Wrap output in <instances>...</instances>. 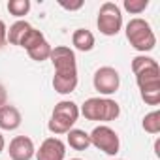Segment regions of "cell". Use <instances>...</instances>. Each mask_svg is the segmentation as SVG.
Returning a JSON list of instances; mask_svg holds the SVG:
<instances>
[{
	"mask_svg": "<svg viewBox=\"0 0 160 160\" xmlns=\"http://www.w3.org/2000/svg\"><path fill=\"white\" fill-rule=\"evenodd\" d=\"M58 4H60L64 10L75 12V10H81V8H83V0H75V2H66V0H58Z\"/></svg>",
	"mask_w": 160,
	"mask_h": 160,
	"instance_id": "7402d4cb",
	"label": "cell"
},
{
	"mask_svg": "<svg viewBox=\"0 0 160 160\" xmlns=\"http://www.w3.org/2000/svg\"><path fill=\"white\" fill-rule=\"evenodd\" d=\"M8 152H10L12 160H30L36 154V149H34V143L28 136H15L10 141Z\"/></svg>",
	"mask_w": 160,
	"mask_h": 160,
	"instance_id": "30bf717a",
	"label": "cell"
},
{
	"mask_svg": "<svg viewBox=\"0 0 160 160\" xmlns=\"http://www.w3.org/2000/svg\"><path fill=\"white\" fill-rule=\"evenodd\" d=\"M68 145L73 151H87L91 147V138L85 130H79V128H72L68 132Z\"/></svg>",
	"mask_w": 160,
	"mask_h": 160,
	"instance_id": "5bb4252c",
	"label": "cell"
},
{
	"mask_svg": "<svg viewBox=\"0 0 160 160\" xmlns=\"http://www.w3.org/2000/svg\"><path fill=\"white\" fill-rule=\"evenodd\" d=\"M66 145L58 138H47L36 151V160H64Z\"/></svg>",
	"mask_w": 160,
	"mask_h": 160,
	"instance_id": "9c48e42d",
	"label": "cell"
},
{
	"mask_svg": "<svg viewBox=\"0 0 160 160\" xmlns=\"http://www.w3.org/2000/svg\"><path fill=\"white\" fill-rule=\"evenodd\" d=\"M126 40L130 42V45L136 51H141V53L152 51L154 45H156V36H154L151 25L141 17H134V19L128 21V25H126Z\"/></svg>",
	"mask_w": 160,
	"mask_h": 160,
	"instance_id": "3957f363",
	"label": "cell"
},
{
	"mask_svg": "<svg viewBox=\"0 0 160 160\" xmlns=\"http://www.w3.org/2000/svg\"><path fill=\"white\" fill-rule=\"evenodd\" d=\"M122 6H124L126 12H130V13H134V15H139L141 12L147 10L149 0H124Z\"/></svg>",
	"mask_w": 160,
	"mask_h": 160,
	"instance_id": "ffe728a7",
	"label": "cell"
},
{
	"mask_svg": "<svg viewBox=\"0 0 160 160\" xmlns=\"http://www.w3.org/2000/svg\"><path fill=\"white\" fill-rule=\"evenodd\" d=\"M92 85L94 89L104 94V96H109L113 92L119 91V85H121V75L115 68L111 66H102L94 72V77H92Z\"/></svg>",
	"mask_w": 160,
	"mask_h": 160,
	"instance_id": "52a82bcc",
	"label": "cell"
},
{
	"mask_svg": "<svg viewBox=\"0 0 160 160\" xmlns=\"http://www.w3.org/2000/svg\"><path fill=\"white\" fill-rule=\"evenodd\" d=\"M139 94L147 106H158L160 104V91H147V92H139Z\"/></svg>",
	"mask_w": 160,
	"mask_h": 160,
	"instance_id": "44dd1931",
	"label": "cell"
},
{
	"mask_svg": "<svg viewBox=\"0 0 160 160\" xmlns=\"http://www.w3.org/2000/svg\"><path fill=\"white\" fill-rule=\"evenodd\" d=\"M87 121H100V122H109V121H115L119 115H121V108L115 100L111 98H100V96H94V98H89L85 100V104L79 109Z\"/></svg>",
	"mask_w": 160,
	"mask_h": 160,
	"instance_id": "7a4b0ae2",
	"label": "cell"
},
{
	"mask_svg": "<svg viewBox=\"0 0 160 160\" xmlns=\"http://www.w3.org/2000/svg\"><path fill=\"white\" fill-rule=\"evenodd\" d=\"M42 42H45V36L42 34V30H36L34 27H30V28L27 30V34L23 36V40H21L19 47H23V49L30 51V49H34L36 45H40Z\"/></svg>",
	"mask_w": 160,
	"mask_h": 160,
	"instance_id": "2e32d148",
	"label": "cell"
},
{
	"mask_svg": "<svg viewBox=\"0 0 160 160\" xmlns=\"http://www.w3.org/2000/svg\"><path fill=\"white\" fill-rule=\"evenodd\" d=\"M21 113L15 106H2L0 108V128L2 130H17L21 126Z\"/></svg>",
	"mask_w": 160,
	"mask_h": 160,
	"instance_id": "8fae6325",
	"label": "cell"
},
{
	"mask_svg": "<svg viewBox=\"0 0 160 160\" xmlns=\"http://www.w3.org/2000/svg\"><path fill=\"white\" fill-rule=\"evenodd\" d=\"M141 126H143V130L149 132V134H158V132H160V111L154 109V111L147 113V115L143 117Z\"/></svg>",
	"mask_w": 160,
	"mask_h": 160,
	"instance_id": "e0dca14e",
	"label": "cell"
},
{
	"mask_svg": "<svg viewBox=\"0 0 160 160\" xmlns=\"http://www.w3.org/2000/svg\"><path fill=\"white\" fill-rule=\"evenodd\" d=\"M77 119H79L77 104L72 102V100H62L53 108L47 128L53 134H68L73 128V124L77 122Z\"/></svg>",
	"mask_w": 160,
	"mask_h": 160,
	"instance_id": "277c9868",
	"label": "cell"
},
{
	"mask_svg": "<svg viewBox=\"0 0 160 160\" xmlns=\"http://www.w3.org/2000/svg\"><path fill=\"white\" fill-rule=\"evenodd\" d=\"M132 72L136 75V83L139 87V92L160 91V66L154 58L138 55L132 60Z\"/></svg>",
	"mask_w": 160,
	"mask_h": 160,
	"instance_id": "6da1fadb",
	"label": "cell"
},
{
	"mask_svg": "<svg viewBox=\"0 0 160 160\" xmlns=\"http://www.w3.org/2000/svg\"><path fill=\"white\" fill-rule=\"evenodd\" d=\"M53 66H55V73L57 75H68V73H77V60H75V53L66 47V45H57L51 49L49 55Z\"/></svg>",
	"mask_w": 160,
	"mask_h": 160,
	"instance_id": "ba28073f",
	"label": "cell"
},
{
	"mask_svg": "<svg viewBox=\"0 0 160 160\" xmlns=\"http://www.w3.org/2000/svg\"><path fill=\"white\" fill-rule=\"evenodd\" d=\"M72 43L77 51H91L94 47V34L87 28H77L72 34Z\"/></svg>",
	"mask_w": 160,
	"mask_h": 160,
	"instance_id": "4fadbf2b",
	"label": "cell"
},
{
	"mask_svg": "<svg viewBox=\"0 0 160 160\" xmlns=\"http://www.w3.org/2000/svg\"><path fill=\"white\" fill-rule=\"evenodd\" d=\"M51 45H49V42L45 40V42H42L40 45H36L34 49H30V51H27L28 53V57L32 58V60H36V62H43V60H47L49 58V55H51Z\"/></svg>",
	"mask_w": 160,
	"mask_h": 160,
	"instance_id": "ac0fdd59",
	"label": "cell"
},
{
	"mask_svg": "<svg viewBox=\"0 0 160 160\" xmlns=\"http://www.w3.org/2000/svg\"><path fill=\"white\" fill-rule=\"evenodd\" d=\"M91 145H94L98 151L109 154V156H115L121 149V141H119V136L113 128H109L108 124H100L96 126L91 134Z\"/></svg>",
	"mask_w": 160,
	"mask_h": 160,
	"instance_id": "8992f818",
	"label": "cell"
},
{
	"mask_svg": "<svg viewBox=\"0 0 160 160\" xmlns=\"http://www.w3.org/2000/svg\"><path fill=\"white\" fill-rule=\"evenodd\" d=\"M96 25H98V30L104 36H117L119 30L122 28V13H121V8L115 2H104L100 6Z\"/></svg>",
	"mask_w": 160,
	"mask_h": 160,
	"instance_id": "5b68a950",
	"label": "cell"
},
{
	"mask_svg": "<svg viewBox=\"0 0 160 160\" xmlns=\"http://www.w3.org/2000/svg\"><path fill=\"white\" fill-rule=\"evenodd\" d=\"M6 36H8V28H6V23L0 19V47H2L8 40H6Z\"/></svg>",
	"mask_w": 160,
	"mask_h": 160,
	"instance_id": "603a6c76",
	"label": "cell"
},
{
	"mask_svg": "<svg viewBox=\"0 0 160 160\" xmlns=\"http://www.w3.org/2000/svg\"><path fill=\"white\" fill-rule=\"evenodd\" d=\"M30 27H32V25L27 23V21H17V23H13V25L10 27V30H8L6 40H8L12 45H19L21 40H23V36L27 34V30H28Z\"/></svg>",
	"mask_w": 160,
	"mask_h": 160,
	"instance_id": "9a60e30c",
	"label": "cell"
},
{
	"mask_svg": "<svg viewBox=\"0 0 160 160\" xmlns=\"http://www.w3.org/2000/svg\"><path fill=\"white\" fill-rule=\"evenodd\" d=\"M77 73H68V75H53V89L58 94H70L77 87Z\"/></svg>",
	"mask_w": 160,
	"mask_h": 160,
	"instance_id": "7c38bea8",
	"label": "cell"
},
{
	"mask_svg": "<svg viewBox=\"0 0 160 160\" xmlns=\"http://www.w3.org/2000/svg\"><path fill=\"white\" fill-rule=\"evenodd\" d=\"M4 145H6V141H4V136H2V134H0V152H2V151H4Z\"/></svg>",
	"mask_w": 160,
	"mask_h": 160,
	"instance_id": "d4e9b609",
	"label": "cell"
},
{
	"mask_svg": "<svg viewBox=\"0 0 160 160\" xmlns=\"http://www.w3.org/2000/svg\"><path fill=\"white\" fill-rule=\"evenodd\" d=\"M6 100H8V92H6V89L2 85H0V108L6 106Z\"/></svg>",
	"mask_w": 160,
	"mask_h": 160,
	"instance_id": "cb8c5ba5",
	"label": "cell"
},
{
	"mask_svg": "<svg viewBox=\"0 0 160 160\" xmlns=\"http://www.w3.org/2000/svg\"><path fill=\"white\" fill-rule=\"evenodd\" d=\"M8 12L15 17H23L30 12V0H10L8 2Z\"/></svg>",
	"mask_w": 160,
	"mask_h": 160,
	"instance_id": "d6986e66",
	"label": "cell"
},
{
	"mask_svg": "<svg viewBox=\"0 0 160 160\" xmlns=\"http://www.w3.org/2000/svg\"><path fill=\"white\" fill-rule=\"evenodd\" d=\"M70 160H81V158H70Z\"/></svg>",
	"mask_w": 160,
	"mask_h": 160,
	"instance_id": "484cf974",
	"label": "cell"
}]
</instances>
